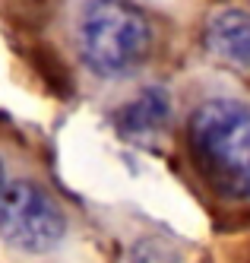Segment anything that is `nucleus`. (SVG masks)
<instances>
[{
  "label": "nucleus",
  "mask_w": 250,
  "mask_h": 263,
  "mask_svg": "<svg viewBox=\"0 0 250 263\" xmlns=\"http://www.w3.org/2000/svg\"><path fill=\"white\" fill-rule=\"evenodd\" d=\"M190 153L200 175L225 197H250V105L216 96L187 121Z\"/></svg>",
  "instance_id": "nucleus-1"
},
{
  "label": "nucleus",
  "mask_w": 250,
  "mask_h": 263,
  "mask_svg": "<svg viewBox=\"0 0 250 263\" xmlns=\"http://www.w3.org/2000/svg\"><path fill=\"white\" fill-rule=\"evenodd\" d=\"M130 260L133 263H178L181 254L175 244H168L162 238H140L130 248Z\"/></svg>",
  "instance_id": "nucleus-6"
},
{
  "label": "nucleus",
  "mask_w": 250,
  "mask_h": 263,
  "mask_svg": "<svg viewBox=\"0 0 250 263\" xmlns=\"http://www.w3.org/2000/svg\"><path fill=\"white\" fill-rule=\"evenodd\" d=\"M165 118H168V96L162 89H146L137 102L124 108L121 124L127 134H146V130L162 127Z\"/></svg>",
  "instance_id": "nucleus-5"
},
{
  "label": "nucleus",
  "mask_w": 250,
  "mask_h": 263,
  "mask_svg": "<svg viewBox=\"0 0 250 263\" xmlns=\"http://www.w3.org/2000/svg\"><path fill=\"white\" fill-rule=\"evenodd\" d=\"M0 232L19 254H48L67 235V216L57 200L29 178H7L0 197Z\"/></svg>",
  "instance_id": "nucleus-3"
},
{
  "label": "nucleus",
  "mask_w": 250,
  "mask_h": 263,
  "mask_svg": "<svg viewBox=\"0 0 250 263\" xmlns=\"http://www.w3.org/2000/svg\"><path fill=\"white\" fill-rule=\"evenodd\" d=\"M206 42L219 58L250 67V13L244 10H222L209 20Z\"/></svg>",
  "instance_id": "nucleus-4"
},
{
  "label": "nucleus",
  "mask_w": 250,
  "mask_h": 263,
  "mask_svg": "<svg viewBox=\"0 0 250 263\" xmlns=\"http://www.w3.org/2000/svg\"><path fill=\"white\" fill-rule=\"evenodd\" d=\"M152 45L149 20L127 0H92L80 13L76 48L95 77H124Z\"/></svg>",
  "instance_id": "nucleus-2"
}]
</instances>
